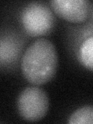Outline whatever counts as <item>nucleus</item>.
I'll use <instances>...</instances> for the list:
<instances>
[{"label": "nucleus", "mask_w": 93, "mask_h": 124, "mask_svg": "<svg viewBox=\"0 0 93 124\" xmlns=\"http://www.w3.org/2000/svg\"><path fill=\"white\" fill-rule=\"evenodd\" d=\"M20 50V44L10 36L1 37L0 61L2 65L9 64L16 60Z\"/></svg>", "instance_id": "obj_5"}, {"label": "nucleus", "mask_w": 93, "mask_h": 124, "mask_svg": "<svg viewBox=\"0 0 93 124\" xmlns=\"http://www.w3.org/2000/svg\"><path fill=\"white\" fill-rule=\"evenodd\" d=\"M92 18H93V9H92Z\"/></svg>", "instance_id": "obj_8"}, {"label": "nucleus", "mask_w": 93, "mask_h": 124, "mask_svg": "<svg viewBox=\"0 0 93 124\" xmlns=\"http://www.w3.org/2000/svg\"><path fill=\"white\" fill-rule=\"evenodd\" d=\"M16 106L21 117L30 122H36L46 116L49 108L46 93L39 87H27L18 96Z\"/></svg>", "instance_id": "obj_3"}, {"label": "nucleus", "mask_w": 93, "mask_h": 124, "mask_svg": "<svg viewBox=\"0 0 93 124\" xmlns=\"http://www.w3.org/2000/svg\"><path fill=\"white\" fill-rule=\"evenodd\" d=\"M70 124H93V106H85L72 112L68 121Z\"/></svg>", "instance_id": "obj_7"}, {"label": "nucleus", "mask_w": 93, "mask_h": 124, "mask_svg": "<svg viewBox=\"0 0 93 124\" xmlns=\"http://www.w3.org/2000/svg\"><path fill=\"white\" fill-rule=\"evenodd\" d=\"M58 65L57 53L52 42L38 39L26 50L21 61L23 76L30 83L40 85L54 77Z\"/></svg>", "instance_id": "obj_1"}, {"label": "nucleus", "mask_w": 93, "mask_h": 124, "mask_svg": "<svg viewBox=\"0 0 93 124\" xmlns=\"http://www.w3.org/2000/svg\"><path fill=\"white\" fill-rule=\"evenodd\" d=\"M50 4L60 17L73 23L85 21L92 12L88 0H53Z\"/></svg>", "instance_id": "obj_4"}, {"label": "nucleus", "mask_w": 93, "mask_h": 124, "mask_svg": "<svg viewBox=\"0 0 93 124\" xmlns=\"http://www.w3.org/2000/svg\"><path fill=\"white\" fill-rule=\"evenodd\" d=\"M21 22L26 33L32 37H39L47 34L53 30L55 18L46 4L32 2L23 8Z\"/></svg>", "instance_id": "obj_2"}, {"label": "nucleus", "mask_w": 93, "mask_h": 124, "mask_svg": "<svg viewBox=\"0 0 93 124\" xmlns=\"http://www.w3.org/2000/svg\"><path fill=\"white\" fill-rule=\"evenodd\" d=\"M78 58L85 68L93 71V35L85 39L81 44Z\"/></svg>", "instance_id": "obj_6"}]
</instances>
